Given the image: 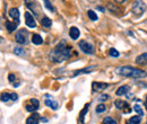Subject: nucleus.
Segmentation results:
<instances>
[{
    "label": "nucleus",
    "instance_id": "obj_1",
    "mask_svg": "<svg viewBox=\"0 0 147 124\" xmlns=\"http://www.w3.org/2000/svg\"><path fill=\"white\" fill-rule=\"evenodd\" d=\"M70 52H71V48L65 45V42H61L57 45L55 50H52L50 52V60L53 62H62L63 60H67L70 58Z\"/></svg>",
    "mask_w": 147,
    "mask_h": 124
},
{
    "label": "nucleus",
    "instance_id": "obj_2",
    "mask_svg": "<svg viewBox=\"0 0 147 124\" xmlns=\"http://www.w3.org/2000/svg\"><path fill=\"white\" fill-rule=\"evenodd\" d=\"M115 73L119 76H123V77H129V78H135V79H142V78H146L147 72L142 69L135 68V67H130V66H125V67H118L115 69Z\"/></svg>",
    "mask_w": 147,
    "mask_h": 124
},
{
    "label": "nucleus",
    "instance_id": "obj_3",
    "mask_svg": "<svg viewBox=\"0 0 147 124\" xmlns=\"http://www.w3.org/2000/svg\"><path fill=\"white\" fill-rule=\"evenodd\" d=\"M145 10H146V5H145V2H144L143 0H136V1L134 2L132 7H131L132 14H134L135 16H137V17L142 16V15L145 13Z\"/></svg>",
    "mask_w": 147,
    "mask_h": 124
},
{
    "label": "nucleus",
    "instance_id": "obj_4",
    "mask_svg": "<svg viewBox=\"0 0 147 124\" xmlns=\"http://www.w3.org/2000/svg\"><path fill=\"white\" fill-rule=\"evenodd\" d=\"M78 45H79L80 50H82L84 53H86V54L94 53V48H93V45H91L90 43H87L86 41H80V42L78 43Z\"/></svg>",
    "mask_w": 147,
    "mask_h": 124
},
{
    "label": "nucleus",
    "instance_id": "obj_5",
    "mask_svg": "<svg viewBox=\"0 0 147 124\" xmlns=\"http://www.w3.org/2000/svg\"><path fill=\"white\" fill-rule=\"evenodd\" d=\"M26 35H27V33H26L25 29L18 31V32L16 33V36H15L16 42L19 43V44H25V43H26Z\"/></svg>",
    "mask_w": 147,
    "mask_h": 124
},
{
    "label": "nucleus",
    "instance_id": "obj_6",
    "mask_svg": "<svg viewBox=\"0 0 147 124\" xmlns=\"http://www.w3.org/2000/svg\"><path fill=\"white\" fill-rule=\"evenodd\" d=\"M25 24L30 28H35L36 27V21H35L34 17L30 13H25Z\"/></svg>",
    "mask_w": 147,
    "mask_h": 124
},
{
    "label": "nucleus",
    "instance_id": "obj_7",
    "mask_svg": "<svg viewBox=\"0 0 147 124\" xmlns=\"http://www.w3.org/2000/svg\"><path fill=\"white\" fill-rule=\"evenodd\" d=\"M109 85L108 84H104V82H98V81H94L92 84V88L94 92H98V91H102L105 88H108Z\"/></svg>",
    "mask_w": 147,
    "mask_h": 124
},
{
    "label": "nucleus",
    "instance_id": "obj_8",
    "mask_svg": "<svg viewBox=\"0 0 147 124\" xmlns=\"http://www.w3.org/2000/svg\"><path fill=\"white\" fill-rule=\"evenodd\" d=\"M40 122V115L36 114V113H34V114H32L30 117H27V120H26V124H38Z\"/></svg>",
    "mask_w": 147,
    "mask_h": 124
},
{
    "label": "nucleus",
    "instance_id": "obj_9",
    "mask_svg": "<svg viewBox=\"0 0 147 124\" xmlns=\"http://www.w3.org/2000/svg\"><path fill=\"white\" fill-rule=\"evenodd\" d=\"M9 16H10V18L15 19L16 24L19 23V10L17 8H11V9L9 10Z\"/></svg>",
    "mask_w": 147,
    "mask_h": 124
},
{
    "label": "nucleus",
    "instance_id": "obj_10",
    "mask_svg": "<svg viewBox=\"0 0 147 124\" xmlns=\"http://www.w3.org/2000/svg\"><path fill=\"white\" fill-rule=\"evenodd\" d=\"M44 103H45V105H47V106H49L50 108H52L53 111L58 109V107H59V104L55 102L53 98H51V97H50V98H48V99H45V102H44Z\"/></svg>",
    "mask_w": 147,
    "mask_h": 124
},
{
    "label": "nucleus",
    "instance_id": "obj_11",
    "mask_svg": "<svg viewBox=\"0 0 147 124\" xmlns=\"http://www.w3.org/2000/svg\"><path fill=\"white\" fill-rule=\"evenodd\" d=\"M80 35V32H79V29L77 28V27H70V29H69V36L71 37V40H77L78 37Z\"/></svg>",
    "mask_w": 147,
    "mask_h": 124
},
{
    "label": "nucleus",
    "instance_id": "obj_12",
    "mask_svg": "<svg viewBox=\"0 0 147 124\" xmlns=\"http://www.w3.org/2000/svg\"><path fill=\"white\" fill-rule=\"evenodd\" d=\"M129 90H130V88H129V86H121V87H119L118 88V90L115 91V94L118 95V96H123V95H127L129 92Z\"/></svg>",
    "mask_w": 147,
    "mask_h": 124
},
{
    "label": "nucleus",
    "instance_id": "obj_13",
    "mask_svg": "<svg viewBox=\"0 0 147 124\" xmlns=\"http://www.w3.org/2000/svg\"><path fill=\"white\" fill-rule=\"evenodd\" d=\"M136 63L138 64H147V53H143L136 58Z\"/></svg>",
    "mask_w": 147,
    "mask_h": 124
},
{
    "label": "nucleus",
    "instance_id": "obj_14",
    "mask_svg": "<svg viewBox=\"0 0 147 124\" xmlns=\"http://www.w3.org/2000/svg\"><path fill=\"white\" fill-rule=\"evenodd\" d=\"M5 26H6V28H7V31L9 32V33H13L16 28H17V25L16 24H14V23H11V21H6L5 23Z\"/></svg>",
    "mask_w": 147,
    "mask_h": 124
},
{
    "label": "nucleus",
    "instance_id": "obj_15",
    "mask_svg": "<svg viewBox=\"0 0 147 124\" xmlns=\"http://www.w3.org/2000/svg\"><path fill=\"white\" fill-rule=\"evenodd\" d=\"M114 105L115 107L118 108V109H123V108H129V105L125 102V101H115V103H114Z\"/></svg>",
    "mask_w": 147,
    "mask_h": 124
},
{
    "label": "nucleus",
    "instance_id": "obj_16",
    "mask_svg": "<svg viewBox=\"0 0 147 124\" xmlns=\"http://www.w3.org/2000/svg\"><path fill=\"white\" fill-rule=\"evenodd\" d=\"M32 43L35 45H41L43 43V40L38 34H34V35H32Z\"/></svg>",
    "mask_w": 147,
    "mask_h": 124
},
{
    "label": "nucleus",
    "instance_id": "obj_17",
    "mask_svg": "<svg viewBox=\"0 0 147 124\" xmlns=\"http://www.w3.org/2000/svg\"><path fill=\"white\" fill-rule=\"evenodd\" d=\"M41 24H42L43 27H45V28H50L51 25H52V21H51V19H50L49 17H43L42 18V20H41Z\"/></svg>",
    "mask_w": 147,
    "mask_h": 124
},
{
    "label": "nucleus",
    "instance_id": "obj_18",
    "mask_svg": "<svg viewBox=\"0 0 147 124\" xmlns=\"http://www.w3.org/2000/svg\"><path fill=\"white\" fill-rule=\"evenodd\" d=\"M93 69H95V67L94 66H91V67H88V68H85V69H82V70H77L75 71V73H74L73 76H77V74H80V73H88L90 71H92Z\"/></svg>",
    "mask_w": 147,
    "mask_h": 124
},
{
    "label": "nucleus",
    "instance_id": "obj_19",
    "mask_svg": "<svg viewBox=\"0 0 147 124\" xmlns=\"http://www.w3.org/2000/svg\"><path fill=\"white\" fill-rule=\"evenodd\" d=\"M88 106H90V104H87L86 106L84 107V109L80 112V114H79V121H80V123H84V115L88 112Z\"/></svg>",
    "mask_w": 147,
    "mask_h": 124
},
{
    "label": "nucleus",
    "instance_id": "obj_20",
    "mask_svg": "<svg viewBox=\"0 0 147 124\" xmlns=\"http://www.w3.org/2000/svg\"><path fill=\"white\" fill-rule=\"evenodd\" d=\"M9 99H11V95H9L8 92H2L1 94V102H8Z\"/></svg>",
    "mask_w": 147,
    "mask_h": 124
},
{
    "label": "nucleus",
    "instance_id": "obj_21",
    "mask_svg": "<svg viewBox=\"0 0 147 124\" xmlns=\"http://www.w3.org/2000/svg\"><path fill=\"white\" fill-rule=\"evenodd\" d=\"M140 121H142V117H140V116H132L129 122L131 124H139Z\"/></svg>",
    "mask_w": 147,
    "mask_h": 124
},
{
    "label": "nucleus",
    "instance_id": "obj_22",
    "mask_svg": "<svg viewBox=\"0 0 147 124\" xmlns=\"http://www.w3.org/2000/svg\"><path fill=\"white\" fill-rule=\"evenodd\" d=\"M87 16H88V18H90L91 20H97V15H96L95 11H93V10H88V11H87Z\"/></svg>",
    "mask_w": 147,
    "mask_h": 124
},
{
    "label": "nucleus",
    "instance_id": "obj_23",
    "mask_svg": "<svg viewBox=\"0 0 147 124\" xmlns=\"http://www.w3.org/2000/svg\"><path fill=\"white\" fill-rule=\"evenodd\" d=\"M134 109H135V112H137L138 114H140V116H143L144 115V112H143V108L140 105H138V104H136L135 106H134Z\"/></svg>",
    "mask_w": 147,
    "mask_h": 124
},
{
    "label": "nucleus",
    "instance_id": "obj_24",
    "mask_svg": "<svg viewBox=\"0 0 147 124\" xmlns=\"http://www.w3.org/2000/svg\"><path fill=\"white\" fill-rule=\"evenodd\" d=\"M103 124H118L112 117H105L103 120Z\"/></svg>",
    "mask_w": 147,
    "mask_h": 124
},
{
    "label": "nucleus",
    "instance_id": "obj_25",
    "mask_svg": "<svg viewBox=\"0 0 147 124\" xmlns=\"http://www.w3.org/2000/svg\"><path fill=\"white\" fill-rule=\"evenodd\" d=\"M109 54H110V56H113V58H118L120 53L115 50V49H110V51H109Z\"/></svg>",
    "mask_w": 147,
    "mask_h": 124
},
{
    "label": "nucleus",
    "instance_id": "obj_26",
    "mask_svg": "<svg viewBox=\"0 0 147 124\" xmlns=\"http://www.w3.org/2000/svg\"><path fill=\"white\" fill-rule=\"evenodd\" d=\"M105 109H107V107L104 104H100L98 106L96 107V112L97 113H103V112H105Z\"/></svg>",
    "mask_w": 147,
    "mask_h": 124
},
{
    "label": "nucleus",
    "instance_id": "obj_27",
    "mask_svg": "<svg viewBox=\"0 0 147 124\" xmlns=\"http://www.w3.org/2000/svg\"><path fill=\"white\" fill-rule=\"evenodd\" d=\"M14 52H15V54H17V55H23V54H24V50H23V48H20V46H16V48L14 49Z\"/></svg>",
    "mask_w": 147,
    "mask_h": 124
},
{
    "label": "nucleus",
    "instance_id": "obj_28",
    "mask_svg": "<svg viewBox=\"0 0 147 124\" xmlns=\"http://www.w3.org/2000/svg\"><path fill=\"white\" fill-rule=\"evenodd\" d=\"M44 1V3H45V6H47V8L50 10V11H55V9H53V7H52V5L49 2V0H43Z\"/></svg>",
    "mask_w": 147,
    "mask_h": 124
},
{
    "label": "nucleus",
    "instance_id": "obj_29",
    "mask_svg": "<svg viewBox=\"0 0 147 124\" xmlns=\"http://www.w3.org/2000/svg\"><path fill=\"white\" fill-rule=\"evenodd\" d=\"M37 109V107H35L34 105H26V111L28 112H35Z\"/></svg>",
    "mask_w": 147,
    "mask_h": 124
},
{
    "label": "nucleus",
    "instance_id": "obj_30",
    "mask_svg": "<svg viewBox=\"0 0 147 124\" xmlns=\"http://www.w3.org/2000/svg\"><path fill=\"white\" fill-rule=\"evenodd\" d=\"M31 104H32V105H34L35 107H37V108H38V106H40L38 101H37V99H35V98H32V99H31Z\"/></svg>",
    "mask_w": 147,
    "mask_h": 124
},
{
    "label": "nucleus",
    "instance_id": "obj_31",
    "mask_svg": "<svg viewBox=\"0 0 147 124\" xmlns=\"http://www.w3.org/2000/svg\"><path fill=\"white\" fill-rule=\"evenodd\" d=\"M109 99V95H101L98 98H97V101H108Z\"/></svg>",
    "mask_w": 147,
    "mask_h": 124
},
{
    "label": "nucleus",
    "instance_id": "obj_32",
    "mask_svg": "<svg viewBox=\"0 0 147 124\" xmlns=\"http://www.w3.org/2000/svg\"><path fill=\"white\" fill-rule=\"evenodd\" d=\"M8 80H9V82H14L15 81V76L14 74H9L8 76Z\"/></svg>",
    "mask_w": 147,
    "mask_h": 124
},
{
    "label": "nucleus",
    "instance_id": "obj_33",
    "mask_svg": "<svg viewBox=\"0 0 147 124\" xmlns=\"http://www.w3.org/2000/svg\"><path fill=\"white\" fill-rule=\"evenodd\" d=\"M10 95H11V99H13V101H17V98H18L17 94H15V92H14V94H10Z\"/></svg>",
    "mask_w": 147,
    "mask_h": 124
},
{
    "label": "nucleus",
    "instance_id": "obj_34",
    "mask_svg": "<svg viewBox=\"0 0 147 124\" xmlns=\"http://www.w3.org/2000/svg\"><path fill=\"white\" fill-rule=\"evenodd\" d=\"M115 2H118V3H125L127 0H114Z\"/></svg>",
    "mask_w": 147,
    "mask_h": 124
},
{
    "label": "nucleus",
    "instance_id": "obj_35",
    "mask_svg": "<svg viewBox=\"0 0 147 124\" xmlns=\"http://www.w3.org/2000/svg\"><path fill=\"white\" fill-rule=\"evenodd\" d=\"M146 102H147V95H146Z\"/></svg>",
    "mask_w": 147,
    "mask_h": 124
},
{
    "label": "nucleus",
    "instance_id": "obj_36",
    "mask_svg": "<svg viewBox=\"0 0 147 124\" xmlns=\"http://www.w3.org/2000/svg\"><path fill=\"white\" fill-rule=\"evenodd\" d=\"M146 124H147V123H146Z\"/></svg>",
    "mask_w": 147,
    "mask_h": 124
}]
</instances>
